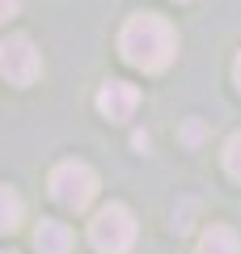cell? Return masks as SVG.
Instances as JSON below:
<instances>
[{"label": "cell", "instance_id": "obj_1", "mask_svg": "<svg viewBox=\"0 0 241 254\" xmlns=\"http://www.w3.org/2000/svg\"><path fill=\"white\" fill-rule=\"evenodd\" d=\"M119 51L140 72H165L170 60L178 55V30L157 13H135L119 34Z\"/></svg>", "mask_w": 241, "mask_h": 254}, {"label": "cell", "instance_id": "obj_2", "mask_svg": "<svg viewBox=\"0 0 241 254\" xmlns=\"http://www.w3.org/2000/svg\"><path fill=\"white\" fill-rule=\"evenodd\" d=\"M98 195V174L85 161H60L51 170V199L68 212H85Z\"/></svg>", "mask_w": 241, "mask_h": 254}, {"label": "cell", "instance_id": "obj_3", "mask_svg": "<svg viewBox=\"0 0 241 254\" xmlns=\"http://www.w3.org/2000/svg\"><path fill=\"white\" fill-rule=\"evenodd\" d=\"M89 242L98 246L102 254H127L135 246V216L123 203H106V208L93 216V225H89Z\"/></svg>", "mask_w": 241, "mask_h": 254}, {"label": "cell", "instance_id": "obj_4", "mask_svg": "<svg viewBox=\"0 0 241 254\" xmlns=\"http://www.w3.org/2000/svg\"><path fill=\"white\" fill-rule=\"evenodd\" d=\"M0 72L9 85H34L43 76V55L30 34H9L0 47Z\"/></svg>", "mask_w": 241, "mask_h": 254}, {"label": "cell", "instance_id": "obj_5", "mask_svg": "<svg viewBox=\"0 0 241 254\" xmlns=\"http://www.w3.org/2000/svg\"><path fill=\"white\" fill-rule=\"evenodd\" d=\"M135 106H140V89L127 85V81H106L98 89V110L110 123H127V119L135 115Z\"/></svg>", "mask_w": 241, "mask_h": 254}, {"label": "cell", "instance_id": "obj_6", "mask_svg": "<svg viewBox=\"0 0 241 254\" xmlns=\"http://www.w3.org/2000/svg\"><path fill=\"white\" fill-rule=\"evenodd\" d=\"M34 246L38 254H72V229L63 220H43L34 229Z\"/></svg>", "mask_w": 241, "mask_h": 254}, {"label": "cell", "instance_id": "obj_7", "mask_svg": "<svg viewBox=\"0 0 241 254\" xmlns=\"http://www.w3.org/2000/svg\"><path fill=\"white\" fill-rule=\"evenodd\" d=\"M195 254H241V237L229 225H212V229H203Z\"/></svg>", "mask_w": 241, "mask_h": 254}, {"label": "cell", "instance_id": "obj_8", "mask_svg": "<svg viewBox=\"0 0 241 254\" xmlns=\"http://www.w3.org/2000/svg\"><path fill=\"white\" fill-rule=\"evenodd\" d=\"M17 225H21V195L13 187H4V190H0V229L13 233Z\"/></svg>", "mask_w": 241, "mask_h": 254}, {"label": "cell", "instance_id": "obj_9", "mask_svg": "<svg viewBox=\"0 0 241 254\" xmlns=\"http://www.w3.org/2000/svg\"><path fill=\"white\" fill-rule=\"evenodd\" d=\"M224 170H229L233 178L241 182V131H233L229 144H224Z\"/></svg>", "mask_w": 241, "mask_h": 254}, {"label": "cell", "instance_id": "obj_10", "mask_svg": "<svg viewBox=\"0 0 241 254\" xmlns=\"http://www.w3.org/2000/svg\"><path fill=\"white\" fill-rule=\"evenodd\" d=\"M182 140H186V144H199V140H203V119H190V123L182 127Z\"/></svg>", "mask_w": 241, "mask_h": 254}, {"label": "cell", "instance_id": "obj_11", "mask_svg": "<svg viewBox=\"0 0 241 254\" xmlns=\"http://www.w3.org/2000/svg\"><path fill=\"white\" fill-rule=\"evenodd\" d=\"M17 9H21V0H0V13L4 17H17Z\"/></svg>", "mask_w": 241, "mask_h": 254}, {"label": "cell", "instance_id": "obj_12", "mask_svg": "<svg viewBox=\"0 0 241 254\" xmlns=\"http://www.w3.org/2000/svg\"><path fill=\"white\" fill-rule=\"evenodd\" d=\"M233 81H237V89H241V55H237V64H233Z\"/></svg>", "mask_w": 241, "mask_h": 254}, {"label": "cell", "instance_id": "obj_13", "mask_svg": "<svg viewBox=\"0 0 241 254\" xmlns=\"http://www.w3.org/2000/svg\"><path fill=\"white\" fill-rule=\"evenodd\" d=\"M9 254H13V250H9Z\"/></svg>", "mask_w": 241, "mask_h": 254}]
</instances>
